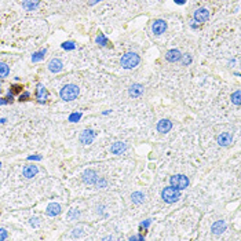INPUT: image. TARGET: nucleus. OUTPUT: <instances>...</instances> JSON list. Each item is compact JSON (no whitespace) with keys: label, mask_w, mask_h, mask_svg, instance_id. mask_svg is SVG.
<instances>
[{"label":"nucleus","mask_w":241,"mask_h":241,"mask_svg":"<svg viewBox=\"0 0 241 241\" xmlns=\"http://www.w3.org/2000/svg\"><path fill=\"white\" fill-rule=\"evenodd\" d=\"M59 94H61V98L64 101H73L79 95V87L75 86V84H66Z\"/></svg>","instance_id":"obj_1"},{"label":"nucleus","mask_w":241,"mask_h":241,"mask_svg":"<svg viewBox=\"0 0 241 241\" xmlns=\"http://www.w3.org/2000/svg\"><path fill=\"white\" fill-rule=\"evenodd\" d=\"M138 64H139V55H137L135 52H127L121 58V66L126 69H132Z\"/></svg>","instance_id":"obj_2"},{"label":"nucleus","mask_w":241,"mask_h":241,"mask_svg":"<svg viewBox=\"0 0 241 241\" xmlns=\"http://www.w3.org/2000/svg\"><path fill=\"white\" fill-rule=\"evenodd\" d=\"M161 197H163V200L167 201V203H175V201H178V198L180 197V194H179V190H178L176 187L171 186V187H166V189L163 190Z\"/></svg>","instance_id":"obj_3"},{"label":"nucleus","mask_w":241,"mask_h":241,"mask_svg":"<svg viewBox=\"0 0 241 241\" xmlns=\"http://www.w3.org/2000/svg\"><path fill=\"white\" fill-rule=\"evenodd\" d=\"M169 182H171V186L176 187L178 190H182V189L187 187V185H189V179H187L185 175H174V176H171Z\"/></svg>","instance_id":"obj_4"},{"label":"nucleus","mask_w":241,"mask_h":241,"mask_svg":"<svg viewBox=\"0 0 241 241\" xmlns=\"http://www.w3.org/2000/svg\"><path fill=\"white\" fill-rule=\"evenodd\" d=\"M166 29H167V22L163 21V19H157L152 25V30H153L155 35H161V33L166 32Z\"/></svg>","instance_id":"obj_5"},{"label":"nucleus","mask_w":241,"mask_h":241,"mask_svg":"<svg viewBox=\"0 0 241 241\" xmlns=\"http://www.w3.org/2000/svg\"><path fill=\"white\" fill-rule=\"evenodd\" d=\"M209 18V11L207 8H198L194 13V21L196 22H205Z\"/></svg>","instance_id":"obj_6"},{"label":"nucleus","mask_w":241,"mask_h":241,"mask_svg":"<svg viewBox=\"0 0 241 241\" xmlns=\"http://www.w3.org/2000/svg\"><path fill=\"white\" fill-rule=\"evenodd\" d=\"M94 138H95V132L91 131V130H86V131H83L81 135H80V142L84 143V145H88L94 140Z\"/></svg>","instance_id":"obj_7"},{"label":"nucleus","mask_w":241,"mask_h":241,"mask_svg":"<svg viewBox=\"0 0 241 241\" xmlns=\"http://www.w3.org/2000/svg\"><path fill=\"white\" fill-rule=\"evenodd\" d=\"M62 68H64V64H62V61H61V59H58V58H55V59H51L50 64H48V69H50L52 73L61 72Z\"/></svg>","instance_id":"obj_8"},{"label":"nucleus","mask_w":241,"mask_h":241,"mask_svg":"<svg viewBox=\"0 0 241 241\" xmlns=\"http://www.w3.org/2000/svg\"><path fill=\"white\" fill-rule=\"evenodd\" d=\"M98 179L97 176V172L95 171H92V169H88V171H84L83 174V180L86 182V183H95Z\"/></svg>","instance_id":"obj_9"},{"label":"nucleus","mask_w":241,"mask_h":241,"mask_svg":"<svg viewBox=\"0 0 241 241\" xmlns=\"http://www.w3.org/2000/svg\"><path fill=\"white\" fill-rule=\"evenodd\" d=\"M231 140H233V137H231L229 132H222L219 137H218V143H219L220 146H227V145H230Z\"/></svg>","instance_id":"obj_10"},{"label":"nucleus","mask_w":241,"mask_h":241,"mask_svg":"<svg viewBox=\"0 0 241 241\" xmlns=\"http://www.w3.org/2000/svg\"><path fill=\"white\" fill-rule=\"evenodd\" d=\"M171 128H172V124H171L169 120H161V121H158V124H157V131L158 132H161V134L168 132Z\"/></svg>","instance_id":"obj_11"},{"label":"nucleus","mask_w":241,"mask_h":241,"mask_svg":"<svg viewBox=\"0 0 241 241\" xmlns=\"http://www.w3.org/2000/svg\"><path fill=\"white\" fill-rule=\"evenodd\" d=\"M47 215L48 216H55L58 215V214L61 212V205L57 204V203H51L48 207H47Z\"/></svg>","instance_id":"obj_12"},{"label":"nucleus","mask_w":241,"mask_h":241,"mask_svg":"<svg viewBox=\"0 0 241 241\" xmlns=\"http://www.w3.org/2000/svg\"><path fill=\"white\" fill-rule=\"evenodd\" d=\"M166 58H167V61H169V62H176L182 58V55H180V52L178 50H169L166 54Z\"/></svg>","instance_id":"obj_13"},{"label":"nucleus","mask_w":241,"mask_h":241,"mask_svg":"<svg viewBox=\"0 0 241 241\" xmlns=\"http://www.w3.org/2000/svg\"><path fill=\"white\" fill-rule=\"evenodd\" d=\"M22 174L26 178H33L37 174V167L36 166H25L22 169Z\"/></svg>","instance_id":"obj_14"},{"label":"nucleus","mask_w":241,"mask_h":241,"mask_svg":"<svg viewBox=\"0 0 241 241\" xmlns=\"http://www.w3.org/2000/svg\"><path fill=\"white\" fill-rule=\"evenodd\" d=\"M36 98L39 102H46V99H47V91L41 84H39L36 88Z\"/></svg>","instance_id":"obj_15"},{"label":"nucleus","mask_w":241,"mask_h":241,"mask_svg":"<svg viewBox=\"0 0 241 241\" xmlns=\"http://www.w3.org/2000/svg\"><path fill=\"white\" fill-rule=\"evenodd\" d=\"M225 229H226V223L223 222V220H218V222H215L212 225V231L214 234H220L225 231Z\"/></svg>","instance_id":"obj_16"},{"label":"nucleus","mask_w":241,"mask_h":241,"mask_svg":"<svg viewBox=\"0 0 241 241\" xmlns=\"http://www.w3.org/2000/svg\"><path fill=\"white\" fill-rule=\"evenodd\" d=\"M143 92V87L140 86V84H134V86H131L130 88V95L131 97H139L140 94Z\"/></svg>","instance_id":"obj_17"},{"label":"nucleus","mask_w":241,"mask_h":241,"mask_svg":"<svg viewBox=\"0 0 241 241\" xmlns=\"http://www.w3.org/2000/svg\"><path fill=\"white\" fill-rule=\"evenodd\" d=\"M22 6H24V8H26V10L32 11L39 6V0H24V1H22Z\"/></svg>","instance_id":"obj_18"},{"label":"nucleus","mask_w":241,"mask_h":241,"mask_svg":"<svg viewBox=\"0 0 241 241\" xmlns=\"http://www.w3.org/2000/svg\"><path fill=\"white\" fill-rule=\"evenodd\" d=\"M112 153H115V155H117V153H121L123 150H126V145L121 143V142H116L113 146L110 148Z\"/></svg>","instance_id":"obj_19"},{"label":"nucleus","mask_w":241,"mask_h":241,"mask_svg":"<svg viewBox=\"0 0 241 241\" xmlns=\"http://www.w3.org/2000/svg\"><path fill=\"white\" fill-rule=\"evenodd\" d=\"M8 72H10L8 66L6 65V64H1V62H0V79H1V77H6V76L8 75Z\"/></svg>","instance_id":"obj_20"},{"label":"nucleus","mask_w":241,"mask_h":241,"mask_svg":"<svg viewBox=\"0 0 241 241\" xmlns=\"http://www.w3.org/2000/svg\"><path fill=\"white\" fill-rule=\"evenodd\" d=\"M132 201L135 203V204H140V203L143 201V194L139 193V191H135L132 194Z\"/></svg>","instance_id":"obj_21"},{"label":"nucleus","mask_w":241,"mask_h":241,"mask_svg":"<svg viewBox=\"0 0 241 241\" xmlns=\"http://www.w3.org/2000/svg\"><path fill=\"white\" fill-rule=\"evenodd\" d=\"M44 55H46V50L37 51L36 54H33V57H32V61H33V62H37V61H40V59H43V58H44Z\"/></svg>","instance_id":"obj_22"},{"label":"nucleus","mask_w":241,"mask_h":241,"mask_svg":"<svg viewBox=\"0 0 241 241\" xmlns=\"http://www.w3.org/2000/svg\"><path fill=\"white\" fill-rule=\"evenodd\" d=\"M97 43L101 44V46H106V44H108V39H106L103 35H99V36L97 37Z\"/></svg>","instance_id":"obj_23"},{"label":"nucleus","mask_w":241,"mask_h":241,"mask_svg":"<svg viewBox=\"0 0 241 241\" xmlns=\"http://www.w3.org/2000/svg\"><path fill=\"white\" fill-rule=\"evenodd\" d=\"M231 101H233V103L240 105V91H236V92L231 95Z\"/></svg>","instance_id":"obj_24"},{"label":"nucleus","mask_w":241,"mask_h":241,"mask_svg":"<svg viewBox=\"0 0 241 241\" xmlns=\"http://www.w3.org/2000/svg\"><path fill=\"white\" fill-rule=\"evenodd\" d=\"M80 117H81V115H80V113H73V115L69 117V121H77Z\"/></svg>","instance_id":"obj_25"},{"label":"nucleus","mask_w":241,"mask_h":241,"mask_svg":"<svg viewBox=\"0 0 241 241\" xmlns=\"http://www.w3.org/2000/svg\"><path fill=\"white\" fill-rule=\"evenodd\" d=\"M62 47H64L65 50H73V48H75V44L70 43V41H68V43H64V44H62Z\"/></svg>","instance_id":"obj_26"},{"label":"nucleus","mask_w":241,"mask_h":241,"mask_svg":"<svg viewBox=\"0 0 241 241\" xmlns=\"http://www.w3.org/2000/svg\"><path fill=\"white\" fill-rule=\"evenodd\" d=\"M11 88H13V90H11V92H13V94H14V92H21V91H22V86H18V84L13 86Z\"/></svg>","instance_id":"obj_27"},{"label":"nucleus","mask_w":241,"mask_h":241,"mask_svg":"<svg viewBox=\"0 0 241 241\" xmlns=\"http://www.w3.org/2000/svg\"><path fill=\"white\" fill-rule=\"evenodd\" d=\"M7 238V231L4 229H0V240H6Z\"/></svg>","instance_id":"obj_28"},{"label":"nucleus","mask_w":241,"mask_h":241,"mask_svg":"<svg viewBox=\"0 0 241 241\" xmlns=\"http://www.w3.org/2000/svg\"><path fill=\"white\" fill-rule=\"evenodd\" d=\"M29 97H30V95H29V92H24V94H21V97H19V101H26V99H28V98Z\"/></svg>","instance_id":"obj_29"},{"label":"nucleus","mask_w":241,"mask_h":241,"mask_svg":"<svg viewBox=\"0 0 241 241\" xmlns=\"http://www.w3.org/2000/svg\"><path fill=\"white\" fill-rule=\"evenodd\" d=\"M190 61H191V58H190V57H187V55L183 58V64H190Z\"/></svg>","instance_id":"obj_30"},{"label":"nucleus","mask_w":241,"mask_h":241,"mask_svg":"<svg viewBox=\"0 0 241 241\" xmlns=\"http://www.w3.org/2000/svg\"><path fill=\"white\" fill-rule=\"evenodd\" d=\"M186 0H175V3H178V4H183Z\"/></svg>","instance_id":"obj_31"},{"label":"nucleus","mask_w":241,"mask_h":241,"mask_svg":"<svg viewBox=\"0 0 241 241\" xmlns=\"http://www.w3.org/2000/svg\"><path fill=\"white\" fill-rule=\"evenodd\" d=\"M7 98H4V99H1V101H0V103H1V105H4V103H7Z\"/></svg>","instance_id":"obj_32"}]
</instances>
